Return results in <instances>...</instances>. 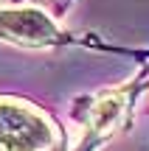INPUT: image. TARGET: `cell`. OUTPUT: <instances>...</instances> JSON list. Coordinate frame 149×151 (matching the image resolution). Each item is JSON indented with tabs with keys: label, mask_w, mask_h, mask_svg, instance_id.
Instances as JSON below:
<instances>
[{
	"label": "cell",
	"mask_w": 149,
	"mask_h": 151,
	"mask_svg": "<svg viewBox=\"0 0 149 151\" xmlns=\"http://www.w3.org/2000/svg\"><path fill=\"white\" fill-rule=\"evenodd\" d=\"M149 90V73L141 67L138 76L129 81H121L116 87L90 92V95H76L71 101V118L79 123V140L68 151H101L107 143H113L118 134L132 129L135 106L138 98Z\"/></svg>",
	"instance_id": "1"
},
{
	"label": "cell",
	"mask_w": 149,
	"mask_h": 151,
	"mask_svg": "<svg viewBox=\"0 0 149 151\" xmlns=\"http://www.w3.org/2000/svg\"><path fill=\"white\" fill-rule=\"evenodd\" d=\"M0 151H68V132L42 104L0 92Z\"/></svg>",
	"instance_id": "2"
},
{
	"label": "cell",
	"mask_w": 149,
	"mask_h": 151,
	"mask_svg": "<svg viewBox=\"0 0 149 151\" xmlns=\"http://www.w3.org/2000/svg\"><path fill=\"white\" fill-rule=\"evenodd\" d=\"M0 42L25 50H56L82 45L84 37L62 28L59 20L34 6H0Z\"/></svg>",
	"instance_id": "3"
},
{
	"label": "cell",
	"mask_w": 149,
	"mask_h": 151,
	"mask_svg": "<svg viewBox=\"0 0 149 151\" xmlns=\"http://www.w3.org/2000/svg\"><path fill=\"white\" fill-rule=\"evenodd\" d=\"M76 3L79 0H9V6H34V9H42L45 14H51L54 20L68 17Z\"/></svg>",
	"instance_id": "4"
},
{
	"label": "cell",
	"mask_w": 149,
	"mask_h": 151,
	"mask_svg": "<svg viewBox=\"0 0 149 151\" xmlns=\"http://www.w3.org/2000/svg\"><path fill=\"white\" fill-rule=\"evenodd\" d=\"M144 67H146V73H149V53H146V59H144Z\"/></svg>",
	"instance_id": "5"
}]
</instances>
